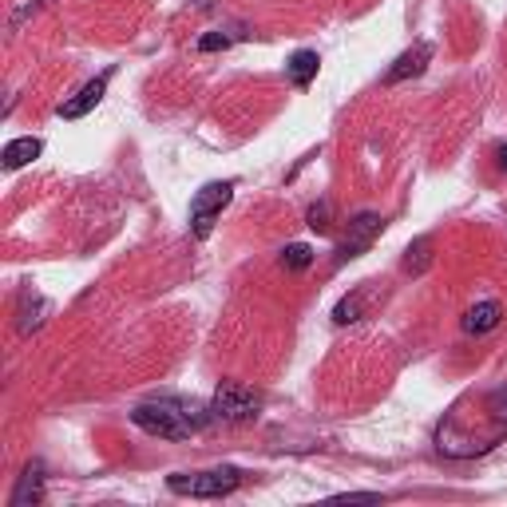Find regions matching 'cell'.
Returning <instances> with one entry per match:
<instances>
[{"mask_svg":"<svg viewBox=\"0 0 507 507\" xmlns=\"http://www.w3.org/2000/svg\"><path fill=\"white\" fill-rule=\"evenodd\" d=\"M214 420L210 405L202 401H190V396H151V401L135 405L132 408V424L143 428L147 436H159V440H190L199 436Z\"/></svg>","mask_w":507,"mask_h":507,"instance_id":"cell-1","label":"cell"},{"mask_svg":"<svg viewBox=\"0 0 507 507\" xmlns=\"http://www.w3.org/2000/svg\"><path fill=\"white\" fill-rule=\"evenodd\" d=\"M242 483L239 468H207V472H175L167 476V488L175 495H190V500H222Z\"/></svg>","mask_w":507,"mask_h":507,"instance_id":"cell-2","label":"cell"},{"mask_svg":"<svg viewBox=\"0 0 507 507\" xmlns=\"http://www.w3.org/2000/svg\"><path fill=\"white\" fill-rule=\"evenodd\" d=\"M234 199V179H222V182H207L199 194L190 199V234L194 239H210L214 222H219L222 207Z\"/></svg>","mask_w":507,"mask_h":507,"instance_id":"cell-3","label":"cell"},{"mask_svg":"<svg viewBox=\"0 0 507 507\" xmlns=\"http://www.w3.org/2000/svg\"><path fill=\"white\" fill-rule=\"evenodd\" d=\"M258 408H262V396H258L254 388L239 385V381H222L219 393H214V401H210V413H214V420H222V424L254 420Z\"/></svg>","mask_w":507,"mask_h":507,"instance_id":"cell-4","label":"cell"},{"mask_svg":"<svg viewBox=\"0 0 507 507\" xmlns=\"http://www.w3.org/2000/svg\"><path fill=\"white\" fill-rule=\"evenodd\" d=\"M381 230H385V219H381V214H373V210L357 214V219L349 222V234H345L341 246H337V266L353 262V258H361V254L376 242V234H381Z\"/></svg>","mask_w":507,"mask_h":507,"instance_id":"cell-5","label":"cell"},{"mask_svg":"<svg viewBox=\"0 0 507 507\" xmlns=\"http://www.w3.org/2000/svg\"><path fill=\"white\" fill-rule=\"evenodd\" d=\"M433 63V44L428 40H420V44H413L408 52H401V56L393 60V68L385 72V83H405V80H416L420 72Z\"/></svg>","mask_w":507,"mask_h":507,"instance_id":"cell-6","label":"cell"},{"mask_svg":"<svg viewBox=\"0 0 507 507\" xmlns=\"http://www.w3.org/2000/svg\"><path fill=\"white\" fill-rule=\"evenodd\" d=\"M107 80H112V75H100V80H88L80 92L72 95V100H63V103H60V115H63V120H83V115H88L92 107L103 100V92H107Z\"/></svg>","mask_w":507,"mask_h":507,"instance_id":"cell-7","label":"cell"},{"mask_svg":"<svg viewBox=\"0 0 507 507\" xmlns=\"http://www.w3.org/2000/svg\"><path fill=\"white\" fill-rule=\"evenodd\" d=\"M40 500H44V463H28L24 476L16 480V492L8 500V507H32Z\"/></svg>","mask_w":507,"mask_h":507,"instance_id":"cell-8","label":"cell"},{"mask_svg":"<svg viewBox=\"0 0 507 507\" xmlns=\"http://www.w3.org/2000/svg\"><path fill=\"white\" fill-rule=\"evenodd\" d=\"M500 321H503V306H500V301H476V306L463 314L460 326H463V333H476V337H480V333H492Z\"/></svg>","mask_w":507,"mask_h":507,"instance_id":"cell-9","label":"cell"},{"mask_svg":"<svg viewBox=\"0 0 507 507\" xmlns=\"http://www.w3.org/2000/svg\"><path fill=\"white\" fill-rule=\"evenodd\" d=\"M317 68H321V56H317V52L301 48V52H294V56H289L286 75H289V83H294V88H309V83L317 80Z\"/></svg>","mask_w":507,"mask_h":507,"instance_id":"cell-10","label":"cell"},{"mask_svg":"<svg viewBox=\"0 0 507 507\" xmlns=\"http://www.w3.org/2000/svg\"><path fill=\"white\" fill-rule=\"evenodd\" d=\"M44 151V143H40L36 135H24V139H13V143L5 147V171H20V167H28L32 159Z\"/></svg>","mask_w":507,"mask_h":507,"instance_id":"cell-11","label":"cell"},{"mask_svg":"<svg viewBox=\"0 0 507 507\" xmlns=\"http://www.w3.org/2000/svg\"><path fill=\"white\" fill-rule=\"evenodd\" d=\"M433 266V239H416L405 254V274H424Z\"/></svg>","mask_w":507,"mask_h":507,"instance_id":"cell-12","label":"cell"},{"mask_svg":"<svg viewBox=\"0 0 507 507\" xmlns=\"http://www.w3.org/2000/svg\"><path fill=\"white\" fill-rule=\"evenodd\" d=\"M361 309H365V294H349V297L337 301L333 321H337V326H353V321H361Z\"/></svg>","mask_w":507,"mask_h":507,"instance_id":"cell-13","label":"cell"},{"mask_svg":"<svg viewBox=\"0 0 507 507\" xmlns=\"http://www.w3.org/2000/svg\"><path fill=\"white\" fill-rule=\"evenodd\" d=\"M483 408H488V416L495 420V428H500V433H507V385L495 388L488 401H483Z\"/></svg>","mask_w":507,"mask_h":507,"instance_id":"cell-14","label":"cell"},{"mask_svg":"<svg viewBox=\"0 0 507 507\" xmlns=\"http://www.w3.org/2000/svg\"><path fill=\"white\" fill-rule=\"evenodd\" d=\"M282 266H286V269H306V266H314V250H309V246H301V242L286 246V250H282Z\"/></svg>","mask_w":507,"mask_h":507,"instance_id":"cell-15","label":"cell"},{"mask_svg":"<svg viewBox=\"0 0 507 507\" xmlns=\"http://www.w3.org/2000/svg\"><path fill=\"white\" fill-rule=\"evenodd\" d=\"M329 202L326 199H321L317 202V207H309V230H317V234H329L333 230V222H329Z\"/></svg>","mask_w":507,"mask_h":507,"instance_id":"cell-16","label":"cell"},{"mask_svg":"<svg viewBox=\"0 0 507 507\" xmlns=\"http://www.w3.org/2000/svg\"><path fill=\"white\" fill-rule=\"evenodd\" d=\"M219 48H230V36H226V32H207V36L199 40V52H219Z\"/></svg>","mask_w":507,"mask_h":507,"instance_id":"cell-17","label":"cell"},{"mask_svg":"<svg viewBox=\"0 0 507 507\" xmlns=\"http://www.w3.org/2000/svg\"><path fill=\"white\" fill-rule=\"evenodd\" d=\"M500 171H507V143L500 147Z\"/></svg>","mask_w":507,"mask_h":507,"instance_id":"cell-18","label":"cell"}]
</instances>
